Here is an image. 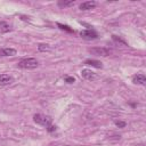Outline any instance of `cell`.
<instances>
[{"label":"cell","mask_w":146,"mask_h":146,"mask_svg":"<svg viewBox=\"0 0 146 146\" xmlns=\"http://www.w3.org/2000/svg\"><path fill=\"white\" fill-rule=\"evenodd\" d=\"M17 66L19 68H24V70H33L39 66V62L36 58H33V57L24 58L17 63Z\"/></svg>","instance_id":"obj_1"},{"label":"cell","mask_w":146,"mask_h":146,"mask_svg":"<svg viewBox=\"0 0 146 146\" xmlns=\"http://www.w3.org/2000/svg\"><path fill=\"white\" fill-rule=\"evenodd\" d=\"M33 121L39 124V125H42V127H48L51 124V117L50 116H46L43 114H34L33 115Z\"/></svg>","instance_id":"obj_2"},{"label":"cell","mask_w":146,"mask_h":146,"mask_svg":"<svg viewBox=\"0 0 146 146\" xmlns=\"http://www.w3.org/2000/svg\"><path fill=\"white\" fill-rule=\"evenodd\" d=\"M88 51L92 55H96V56H102V57H106L110 55V49L105 48V47H94V48H89Z\"/></svg>","instance_id":"obj_3"},{"label":"cell","mask_w":146,"mask_h":146,"mask_svg":"<svg viewBox=\"0 0 146 146\" xmlns=\"http://www.w3.org/2000/svg\"><path fill=\"white\" fill-rule=\"evenodd\" d=\"M80 36L84 40H95L98 38V34L95 30L92 29H87V30H83L80 32Z\"/></svg>","instance_id":"obj_4"},{"label":"cell","mask_w":146,"mask_h":146,"mask_svg":"<svg viewBox=\"0 0 146 146\" xmlns=\"http://www.w3.org/2000/svg\"><path fill=\"white\" fill-rule=\"evenodd\" d=\"M81 76H82L83 79L90 80V81H94V80H96V79L98 78V75H97L95 72H92L91 70H88V68H83V70L81 71Z\"/></svg>","instance_id":"obj_5"},{"label":"cell","mask_w":146,"mask_h":146,"mask_svg":"<svg viewBox=\"0 0 146 146\" xmlns=\"http://www.w3.org/2000/svg\"><path fill=\"white\" fill-rule=\"evenodd\" d=\"M16 49L14 48H1L0 49V57H9L16 55Z\"/></svg>","instance_id":"obj_6"},{"label":"cell","mask_w":146,"mask_h":146,"mask_svg":"<svg viewBox=\"0 0 146 146\" xmlns=\"http://www.w3.org/2000/svg\"><path fill=\"white\" fill-rule=\"evenodd\" d=\"M97 6V2L96 1H84L80 5V10H91L94 9L95 7Z\"/></svg>","instance_id":"obj_7"},{"label":"cell","mask_w":146,"mask_h":146,"mask_svg":"<svg viewBox=\"0 0 146 146\" xmlns=\"http://www.w3.org/2000/svg\"><path fill=\"white\" fill-rule=\"evenodd\" d=\"M14 79L9 74H0V86H8L13 83Z\"/></svg>","instance_id":"obj_8"},{"label":"cell","mask_w":146,"mask_h":146,"mask_svg":"<svg viewBox=\"0 0 146 146\" xmlns=\"http://www.w3.org/2000/svg\"><path fill=\"white\" fill-rule=\"evenodd\" d=\"M132 82H133L135 84L144 86V84L146 83V76H145L144 74H141V73L136 74V75H133V78H132Z\"/></svg>","instance_id":"obj_9"},{"label":"cell","mask_w":146,"mask_h":146,"mask_svg":"<svg viewBox=\"0 0 146 146\" xmlns=\"http://www.w3.org/2000/svg\"><path fill=\"white\" fill-rule=\"evenodd\" d=\"M84 64L86 65H91L92 67H96V68H103L102 62H99L97 59H86L84 60Z\"/></svg>","instance_id":"obj_10"},{"label":"cell","mask_w":146,"mask_h":146,"mask_svg":"<svg viewBox=\"0 0 146 146\" xmlns=\"http://www.w3.org/2000/svg\"><path fill=\"white\" fill-rule=\"evenodd\" d=\"M11 30L13 27L10 24H8L7 22L0 21V33H7V32H10Z\"/></svg>","instance_id":"obj_11"},{"label":"cell","mask_w":146,"mask_h":146,"mask_svg":"<svg viewBox=\"0 0 146 146\" xmlns=\"http://www.w3.org/2000/svg\"><path fill=\"white\" fill-rule=\"evenodd\" d=\"M74 3H75V1H74V0H59V1L57 2L58 7H60V8L71 7V6H73Z\"/></svg>","instance_id":"obj_12"},{"label":"cell","mask_w":146,"mask_h":146,"mask_svg":"<svg viewBox=\"0 0 146 146\" xmlns=\"http://www.w3.org/2000/svg\"><path fill=\"white\" fill-rule=\"evenodd\" d=\"M57 26H58L60 30H63V31H66V32H70V33H74V30H73V29H71L68 25H64V24L57 23Z\"/></svg>","instance_id":"obj_13"},{"label":"cell","mask_w":146,"mask_h":146,"mask_svg":"<svg viewBox=\"0 0 146 146\" xmlns=\"http://www.w3.org/2000/svg\"><path fill=\"white\" fill-rule=\"evenodd\" d=\"M38 49H39V51H50V47L47 43H39Z\"/></svg>","instance_id":"obj_14"},{"label":"cell","mask_w":146,"mask_h":146,"mask_svg":"<svg viewBox=\"0 0 146 146\" xmlns=\"http://www.w3.org/2000/svg\"><path fill=\"white\" fill-rule=\"evenodd\" d=\"M114 123H115V125L116 127H119V128H125V125H127V122H124V121H114Z\"/></svg>","instance_id":"obj_15"},{"label":"cell","mask_w":146,"mask_h":146,"mask_svg":"<svg viewBox=\"0 0 146 146\" xmlns=\"http://www.w3.org/2000/svg\"><path fill=\"white\" fill-rule=\"evenodd\" d=\"M64 79H65V82H67V83H74L75 82V79L73 76H67L66 75Z\"/></svg>","instance_id":"obj_16"},{"label":"cell","mask_w":146,"mask_h":146,"mask_svg":"<svg viewBox=\"0 0 146 146\" xmlns=\"http://www.w3.org/2000/svg\"><path fill=\"white\" fill-rule=\"evenodd\" d=\"M112 38H113V40H114V41H117V42H121V43H123V44H125V46H127V42H125L124 40H122L121 38H117L116 35H112Z\"/></svg>","instance_id":"obj_17"},{"label":"cell","mask_w":146,"mask_h":146,"mask_svg":"<svg viewBox=\"0 0 146 146\" xmlns=\"http://www.w3.org/2000/svg\"><path fill=\"white\" fill-rule=\"evenodd\" d=\"M47 131H48V132H54V131H56V125H52V124L48 125V127H47Z\"/></svg>","instance_id":"obj_18"},{"label":"cell","mask_w":146,"mask_h":146,"mask_svg":"<svg viewBox=\"0 0 146 146\" xmlns=\"http://www.w3.org/2000/svg\"><path fill=\"white\" fill-rule=\"evenodd\" d=\"M66 146H68V145H66Z\"/></svg>","instance_id":"obj_19"}]
</instances>
